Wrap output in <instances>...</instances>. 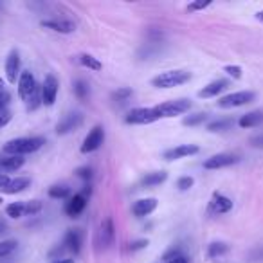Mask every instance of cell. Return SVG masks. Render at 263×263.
I'll return each mask as SVG.
<instances>
[{"label":"cell","instance_id":"obj_15","mask_svg":"<svg viewBox=\"0 0 263 263\" xmlns=\"http://www.w3.org/2000/svg\"><path fill=\"white\" fill-rule=\"evenodd\" d=\"M20 74V54L16 51H11L6 60V78L9 83H16V78Z\"/></svg>","mask_w":263,"mask_h":263},{"label":"cell","instance_id":"obj_21","mask_svg":"<svg viewBox=\"0 0 263 263\" xmlns=\"http://www.w3.org/2000/svg\"><path fill=\"white\" fill-rule=\"evenodd\" d=\"M263 123V110H254L249 112V114H244L238 121V125L242 128H254V126H259Z\"/></svg>","mask_w":263,"mask_h":263},{"label":"cell","instance_id":"obj_47","mask_svg":"<svg viewBox=\"0 0 263 263\" xmlns=\"http://www.w3.org/2000/svg\"><path fill=\"white\" fill-rule=\"evenodd\" d=\"M6 90H8V88H6V81L0 78V94H2V92H6Z\"/></svg>","mask_w":263,"mask_h":263},{"label":"cell","instance_id":"obj_13","mask_svg":"<svg viewBox=\"0 0 263 263\" xmlns=\"http://www.w3.org/2000/svg\"><path fill=\"white\" fill-rule=\"evenodd\" d=\"M83 123V115L78 114V112H73V114H67L63 119H61L60 123L56 125V134L60 135H65L69 134V132H73V130H76L78 126Z\"/></svg>","mask_w":263,"mask_h":263},{"label":"cell","instance_id":"obj_36","mask_svg":"<svg viewBox=\"0 0 263 263\" xmlns=\"http://www.w3.org/2000/svg\"><path fill=\"white\" fill-rule=\"evenodd\" d=\"M211 6V0H197V2H191L187 6V11L189 13H195V11H202V9L209 8Z\"/></svg>","mask_w":263,"mask_h":263},{"label":"cell","instance_id":"obj_44","mask_svg":"<svg viewBox=\"0 0 263 263\" xmlns=\"http://www.w3.org/2000/svg\"><path fill=\"white\" fill-rule=\"evenodd\" d=\"M9 182V177L6 175V173H0V187L4 186V184H8Z\"/></svg>","mask_w":263,"mask_h":263},{"label":"cell","instance_id":"obj_29","mask_svg":"<svg viewBox=\"0 0 263 263\" xmlns=\"http://www.w3.org/2000/svg\"><path fill=\"white\" fill-rule=\"evenodd\" d=\"M49 197L53 199H69L70 197V189L67 186H53L49 187Z\"/></svg>","mask_w":263,"mask_h":263},{"label":"cell","instance_id":"obj_6","mask_svg":"<svg viewBox=\"0 0 263 263\" xmlns=\"http://www.w3.org/2000/svg\"><path fill=\"white\" fill-rule=\"evenodd\" d=\"M103 141H105V130H103V126L95 125L94 128H92L90 132L87 134V137H85L83 145H81V153L95 152V150L103 145Z\"/></svg>","mask_w":263,"mask_h":263},{"label":"cell","instance_id":"obj_25","mask_svg":"<svg viewBox=\"0 0 263 263\" xmlns=\"http://www.w3.org/2000/svg\"><path fill=\"white\" fill-rule=\"evenodd\" d=\"M233 126V119H217V121H211L207 125L209 132H225Z\"/></svg>","mask_w":263,"mask_h":263},{"label":"cell","instance_id":"obj_12","mask_svg":"<svg viewBox=\"0 0 263 263\" xmlns=\"http://www.w3.org/2000/svg\"><path fill=\"white\" fill-rule=\"evenodd\" d=\"M112 242H114V222H112V218H105L100 225V231H98L95 244L100 247H108Z\"/></svg>","mask_w":263,"mask_h":263},{"label":"cell","instance_id":"obj_1","mask_svg":"<svg viewBox=\"0 0 263 263\" xmlns=\"http://www.w3.org/2000/svg\"><path fill=\"white\" fill-rule=\"evenodd\" d=\"M43 145H45V139L43 137H20V139H13V141L6 142L4 152L8 153V155L22 157V155H27V153L38 152Z\"/></svg>","mask_w":263,"mask_h":263},{"label":"cell","instance_id":"obj_16","mask_svg":"<svg viewBox=\"0 0 263 263\" xmlns=\"http://www.w3.org/2000/svg\"><path fill=\"white\" fill-rule=\"evenodd\" d=\"M81 244H83V233L80 229H69V233L65 234V249L78 254L81 251Z\"/></svg>","mask_w":263,"mask_h":263},{"label":"cell","instance_id":"obj_40","mask_svg":"<svg viewBox=\"0 0 263 263\" xmlns=\"http://www.w3.org/2000/svg\"><path fill=\"white\" fill-rule=\"evenodd\" d=\"M146 245H148V240H135L130 244V252H135V251H141V249H145Z\"/></svg>","mask_w":263,"mask_h":263},{"label":"cell","instance_id":"obj_27","mask_svg":"<svg viewBox=\"0 0 263 263\" xmlns=\"http://www.w3.org/2000/svg\"><path fill=\"white\" fill-rule=\"evenodd\" d=\"M227 251H229L227 244H224V242H213L209 245V249H207V254H209V258H217V256L225 254Z\"/></svg>","mask_w":263,"mask_h":263},{"label":"cell","instance_id":"obj_37","mask_svg":"<svg viewBox=\"0 0 263 263\" xmlns=\"http://www.w3.org/2000/svg\"><path fill=\"white\" fill-rule=\"evenodd\" d=\"M224 70L229 74V76H233L234 80H240L242 78V69L238 65H227V67H224Z\"/></svg>","mask_w":263,"mask_h":263},{"label":"cell","instance_id":"obj_43","mask_svg":"<svg viewBox=\"0 0 263 263\" xmlns=\"http://www.w3.org/2000/svg\"><path fill=\"white\" fill-rule=\"evenodd\" d=\"M251 145L254 146V148H263V134L254 135V137L251 139Z\"/></svg>","mask_w":263,"mask_h":263},{"label":"cell","instance_id":"obj_4","mask_svg":"<svg viewBox=\"0 0 263 263\" xmlns=\"http://www.w3.org/2000/svg\"><path fill=\"white\" fill-rule=\"evenodd\" d=\"M256 100V94L251 90H242V92H234V94L224 95L218 100V107L220 108H236V107H244L247 103H252Z\"/></svg>","mask_w":263,"mask_h":263},{"label":"cell","instance_id":"obj_8","mask_svg":"<svg viewBox=\"0 0 263 263\" xmlns=\"http://www.w3.org/2000/svg\"><path fill=\"white\" fill-rule=\"evenodd\" d=\"M240 160V157L236 153H218L213 155L204 162V168L206 170H220V168H227L231 164H236Z\"/></svg>","mask_w":263,"mask_h":263},{"label":"cell","instance_id":"obj_19","mask_svg":"<svg viewBox=\"0 0 263 263\" xmlns=\"http://www.w3.org/2000/svg\"><path fill=\"white\" fill-rule=\"evenodd\" d=\"M155 209H157V199H142V200H137V202L132 206V213L139 218L148 217V214H152Z\"/></svg>","mask_w":263,"mask_h":263},{"label":"cell","instance_id":"obj_35","mask_svg":"<svg viewBox=\"0 0 263 263\" xmlns=\"http://www.w3.org/2000/svg\"><path fill=\"white\" fill-rule=\"evenodd\" d=\"M193 184H195V179L193 177H180L179 180H177V187H179V191H187V189H191L193 187Z\"/></svg>","mask_w":263,"mask_h":263},{"label":"cell","instance_id":"obj_32","mask_svg":"<svg viewBox=\"0 0 263 263\" xmlns=\"http://www.w3.org/2000/svg\"><path fill=\"white\" fill-rule=\"evenodd\" d=\"M23 204H26L23 217H33V214L42 211V202H40V200H31V202H23Z\"/></svg>","mask_w":263,"mask_h":263},{"label":"cell","instance_id":"obj_38","mask_svg":"<svg viewBox=\"0 0 263 263\" xmlns=\"http://www.w3.org/2000/svg\"><path fill=\"white\" fill-rule=\"evenodd\" d=\"M179 256H182V254H180V249L179 247H172L168 252H166V254H164L162 259H166V263H168V261H172V259L179 258Z\"/></svg>","mask_w":263,"mask_h":263},{"label":"cell","instance_id":"obj_24","mask_svg":"<svg viewBox=\"0 0 263 263\" xmlns=\"http://www.w3.org/2000/svg\"><path fill=\"white\" fill-rule=\"evenodd\" d=\"M80 63L83 65V67H87V69H90V70H101V69H103L101 61L95 60V58L90 56V54H81V56H80Z\"/></svg>","mask_w":263,"mask_h":263},{"label":"cell","instance_id":"obj_17","mask_svg":"<svg viewBox=\"0 0 263 263\" xmlns=\"http://www.w3.org/2000/svg\"><path fill=\"white\" fill-rule=\"evenodd\" d=\"M227 87H229L227 80H214V81H211L209 85H206L202 90H199V98H202V100H209V98L218 95L222 90H225Z\"/></svg>","mask_w":263,"mask_h":263},{"label":"cell","instance_id":"obj_18","mask_svg":"<svg viewBox=\"0 0 263 263\" xmlns=\"http://www.w3.org/2000/svg\"><path fill=\"white\" fill-rule=\"evenodd\" d=\"M29 184H31V179H27V177H16V179H9L8 184H4V186L0 187V193H4V195L20 193V191L26 189Z\"/></svg>","mask_w":263,"mask_h":263},{"label":"cell","instance_id":"obj_3","mask_svg":"<svg viewBox=\"0 0 263 263\" xmlns=\"http://www.w3.org/2000/svg\"><path fill=\"white\" fill-rule=\"evenodd\" d=\"M189 108H191L189 100H173L157 105L155 110L159 114V117H175V115H182L186 112H189Z\"/></svg>","mask_w":263,"mask_h":263},{"label":"cell","instance_id":"obj_10","mask_svg":"<svg viewBox=\"0 0 263 263\" xmlns=\"http://www.w3.org/2000/svg\"><path fill=\"white\" fill-rule=\"evenodd\" d=\"M38 87L35 81V76L29 70H23L18 78V95L22 101H27L31 98V94L35 92V88Z\"/></svg>","mask_w":263,"mask_h":263},{"label":"cell","instance_id":"obj_5","mask_svg":"<svg viewBox=\"0 0 263 263\" xmlns=\"http://www.w3.org/2000/svg\"><path fill=\"white\" fill-rule=\"evenodd\" d=\"M157 119L160 117L155 108H134L126 115V123L128 125H150V123L157 121Z\"/></svg>","mask_w":263,"mask_h":263},{"label":"cell","instance_id":"obj_48","mask_svg":"<svg viewBox=\"0 0 263 263\" xmlns=\"http://www.w3.org/2000/svg\"><path fill=\"white\" fill-rule=\"evenodd\" d=\"M54 263H74V259H58V261Z\"/></svg>","mask_w":263,"mask_h":263},{"label":"cell","instance_id":"obj_22","mask_svg":"<svg viewBox=\"0 0 263 263\" xmlns=\"http://www.w3.org/2000/svg\"><path fill=\"white\" fill-rule=\"evenodd\" d=\"M166 179H168V173H166V172H152V173H146V175L141 179V186L142 187L159 186V184H162Z\"/></svg>","mask_w":263,"mask_h":263},{"label":"cell","instance_id":"obj_26","mask_svg":"<svg viewBox=\"0 0 263 263\" xmlns=\"http://www.w3.org/2000/svg\"><path fill=\"white\" fill-rule=\"evenodd\" d=\"M23 211H26V204L23 202H13L9 206H6V214L11 218H22Z\"/></svg>","mask_w":263,"mask_h":263},{"label":"cell","instance_id":"obj_39","mask_svg":"<svg viewBox=\"0 0 263 263\" xmlns=\"http://www.w3.org/2000/svg\"><path fill=\"white\" fill-rule=\"evenodd\" d=\"M9 101H11V94H9L8 90L2 92V94H0V112L6 110V107L9 105Z\"/></svg>","mask_w":263,"mask_h":263},{"label":"cell","instance_id":"obj_41","mask_svg":"<svg viewBox=\"0 0 263 263\" xmlns=\"http://www.w3.org/2000/svg\"><path fill=\"white\" fill-rule=\"evenodd\" d=\"M78 177L83 180H90L92 179V170L88 168V166H83V168H78Z\"/></svg>","mask_w":263,"mask_h":263},{"label":"cell","instance_id":"obj_33","mask_svg":"<svg viewBox=\"0 0 263 263\" xmlns=\"http://www.w3.org/2000/svg\"><path fill=\"white\" fill-rule=\"evenodd\" d=\"M132 88H117L115 92H112V100L117 101V103H123V101H126L128 98H132Z\"/></svg>","mask_w":263,"mask_h":263},{"label":"cell","instance_id":"obj_14","mask_svg":"<svg viewBox=\"0 0 263 263\" xmlns=\"http://www.w3.org/2000/svg\"><path fill=\"white\" fill-rule=\"evenodd\" d=\"M199 153V146L197 145H179L175 148H170L162 153V157L166 160H177V159H184V157H189Z\"/></svg>","mask_w":263,"mask_h":263},{"label":"cell","instance_id":"obj_49","mask_svg":"<svg viewBox=\"0 0 263 263\" xmlns=\"http://www.w3.org/2000/svg\"><path fill=\"white\" fill-rule=\"evenodd\" d=\"M256 16H258V20H261V22H263V11L256 13Z\"/></svg>","mask_w":263,"mask_h":263},{"label":"cell","instance_id":"obj_2","mask_svg":"<svg viewBox=\"0 0 263 263\" xmlns=\"http://www.w3.org/2000/svg\"><path fill=\"white\" fill-rule=\"evenodd\" d=\"M191 80V74L187 70H166L160 73L152 80V85L157 88H173L187 83Z\"/></svg>","mask_w":263,"mask_h":263},{"label":"cell","instance_id":"obj_31","mask_svg":"<svg viewBox=\"0 0 263 263\" xmlns=\"http://www.w3.org/2000/svg\"><path fill=\"white\" fill-rule=\"evenodd\" d=\"M16 240H4L0 242V258H6V256H9L13 251L16 249Z\"/></svg>","mask_w":263,"mask_h":263},{"label":"cell","instance_id":"obj_45","mask_svg":"<svg viewBox=\"0 0 263 263\" xmlns=\"http://www.w3.org/2000/svg\"><path fill=\"white\" fill-rule=\"evenodd\" d=\"M168 263H187V258L186 256H179V258L172 259V261H168Z\"/></svg>","mask_w":263,"mask_h":263},{"label":"cell","instance_id":"obj_30","mask_svg":"<svg viewBox=\"0 0 263 263\" xmlns=\"http://www.w3.org/2000/svg\"><path fill=\"white\" fill-rule=\"evenodd\" d=\"M27 103V110H36V108L42 105V90H40L38 87L35 88V92L31 94V98L26 101Z\"/></svg>","mask_w":263,"mask_h":263},{"label":"cell","instance_id":"obj_9","mask_svg":"<svg viewBox=\"0 0 263 263\" xmlns=\"http://www.w3.org/2000/svg\"><path fill=\"white\" fill-rule=\"evenodd\" d=\"M207 209H209L211 214L229 213V211L233 209V200L229 199V197H225V195L214 191L213 197H211V200H209V207H207Z\"/></svg>","mask_w":263,"mask_h":263},{"label":"cell","instance_id":"obj_20","mask_svg":"<svg viewBox=\"0 0 263 263\" xmlns=\"http://www.w3.org/2000/svg\"><path fill=\"white\" fill-rule=\"evenodd\" d=\"M42 27H47V29H53L56 33H73L76 29L73 22H67V20H43L42 22Z\"/></svg>","mask_w":263,"mask_h":263},{"label":"cell","instance_id":"obj_23","mask_svg":"<svg viewBox=\"0 0 263 263\" xmlns=\"http://www.w3.org/2000/svg\"><path fill=\"white\" fill-rule=\"evenodd\" d=\"M26 159L22 157H15V155H8L0 159V168L6 170V172H16L18 168H22Z\"/></svg>","mask_w":263,"mask_h":263},{"label":"cell","instance_id":"obj_50","mask_svg":"<svg viewBox=\"0 0 263 263\" xmlns=\"http://www.w3.org/2000/svg\"><path fill=\"white\" fill-rule=\"evenodd\" d=\"M2 202H4V200H2V197H0V206H2Z\"/></svg>","mask_w":263,"mask_h":263},{"label":"cell","instance_id":"obj_34","mask_svg":"<svg viewBox=\"0 0 263 263\" xmlns=\"http://www.w3.org/2000/svg\"><path fill=\"white\" fill-rule=\"evenodd\" d=\"M74 94H76L80 100H85L88 95V85L85 83L83 80H78L76 83H74Z\"/></svg>","mask_w":263,"mask_h":263},{"label":"cell","instance_id":"obj_11","mask_svg":"<svg viewBox=\"0 0 263 263\" xmlns=\"http://www.w3.org/2000/svg\"><path fill=\"white\" fill-rule=\"evenodd\" d=\"M87 202H88L87 195H83V193L74 195V197H70V199H69L67 206H65V213L69 214L70 218H78L85 211V207H87Z\"/></svg>","mask_w":263,"mask_h":263},{"label":"cell","instance_id":"obj_42","mask_svg":"<svg viewBox=\"0 0 263 263\" xmlns=\"http://www.w3.org/2000/svg\"><path fill=\"white\" fill-rule=\"evenodd\" d=\"M9 121H11V112H8V110L0 112V128H4Z\"/></svg>","mask_w":263,"mask_h":263},{"label":"cell","instance_id":"obj_7","mask_svg":"<svg viewBox=\"0 0 263 263\" xmlns=\"http://www.w3.org/2000/svg\"><path fill=\"white\" fill-rule=\"evenodd\" d=\"M58 90H60L58 80L53 76V74H47L45 80H43V85H42V103L45 105V107H53L54 101H56Z\"/></svg>","mask_w":263,"mask_h":263},{"label":"cell","instance_id":"obj_46","mask_svg":"<svg viewBox=\"0 0 263 263\" xmlns=\"http://www.w3.org/2000/svg\"><path fill=\"white\" fill-rule=\"evenodd\" d=\"M0 233H8V224L0 218Z\"/></svg>","mask_w":263,"mask_h":263},{"label":"cell","instance_id":"obj_28","mask_svg":"<svg viewBox=\"0 0 263 263\" xmlns=\"http://www.w3.org/2000/svg\"><path fill=\"white\" fill-rule=\"evenodd\" d=\"M207 117H209V114L199 112V114H193V115H189V117H184L182 123L186 126H199V125H202V123H206Z\"/></svg>","mask_w":263,"mask_h":263}]
</instances>
